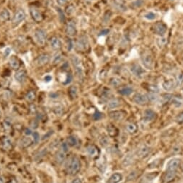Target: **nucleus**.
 <instances>
[{
  "mask_svg": "<svg viewBox=\"0 0 183 183\" xmlns=\"http://www.w3.org/2000/svg\"><path fill=\"white\" fill-rule=\"evenodd\" d=\"M81 162L78 157L73 156L70 159L67 165H66V172L70 175H75L80 171Z\"/></svg>",
  "mask_w": 183,
  "mask_h": 183,
  "instance_id": "nucleus-1",
  "label": "nucleus"
},
{
  "mask_svg": "<svg viewBox=\"0 0 183 183\" xmlns=\"http://www.w3.org/2000/svg\"><path fill=\"white\" fill-rule=\"evenodd\" d=\"M71 62L72 64H73L74 67L76 74H77L79 81L83 80V79H84V71H83L82 62H81L80 58L77 56L73 55V56H71Z\"/></svg>",
  "mask_w": 183,
  "mask_h": 183,
  "instance_id": "nucleus-2",
  "label": "nucleus"
},
{
  "mask_svg": "<svg viewBox=\"0 0 183 183\" xmlns=\"http://www.w3.org/2000/svg\"><path fill=\"white\" fill-rule=\"evenodd\" d=\"M35 41L36 43L40 46H43L46 44V40H47V33H46L45 30L42 28H37L34 31Z\"/></svg>",
  "mask_w": 183,
  "mask_h": 183,
  "instance_id": "nucleus-3",
  "label": "nucleus"
},
{
  "mask_svg": "<svg viewBox=\"0 0 183 183\" xmlns=\"http://www.w3.org/2000/svg\"><path fill=\"white\" fill-rule=\"evenodd\" d=\"M141 62L147 69H152L154 66V58L150 52H144L141 56Z\"/></svg>",
  "mask_w": 183,
  "mask_h": 183,
  "instance_id": "nucleus-4",
  "label": "nucleus"
},
{
  "mask_svg": "<svg viewBox=\"0 0 183 183\" xmlns=\"http://www.w3.org/2000/svg\"><path fill=\"white\" fill-rule=\"evenodd\" d=\"M75 47L77 50L80 51H85L88 49L89 40L86 36H81L76 42Z\"/></svg>",
  "mask_w": 183,
  "mask_h": 183,
  "instance_id": "nucleus-5",
  "label": "nucleus"
},
{
  "mask_svg": "<svg viewBox=\"0 0 183 183\" xmlns=\"http://www.w3.org/2000/svg\"><path fill=\"white\" fill-rule=\"evenodd\" d=\"M26 17V14H25V11L22 9H18L14 13L13 18H12V23L14 25H20V23H23Z\"/></svg>",
  "mask_w": 183,
  "mask_h": 183,
  "instance_id": "nucleus-6",
  "label": "nucleus"
},
{
  "mask_svg": "<svg viewBox=\"0 0 183 183\" xmlns=\"http://www.w3.org/2000/svg\"><path fill=\"white\" fill-rule=\"evenodd\" d=\"M181 160L180 158L170 159L166 163L165 169L166 171H175L176 172L178 167H180Z\"/></svg>",
  "mask_w": 183,
  "mask_h": 183,
  "instance_id": "nucleus-7",
  "label": "nucleus"
},
{
  "mask_svg": "<svg viewBox=\"0 0 183 183\" xmlns=\"http://www.w3.org/2000/svg\"><path fill=\"white\" fill-rule=\"evenodd\" d=\"M153 30H154V32L156 35L159 36H163L167 32V27L162 22H157L153 25Z\"/></svg>",
  "mask_w": 183,
  "mask_h": 183,
  "instance_id": "nucleus-8",
  "label": "nucleus"
},
{
  "mask_svg": "<svg viewBox=\"0 0 183 183\" xmlns=\"http://www.w3.org/2000/svg\"><path fill=\"white\" fill-rule=\"evenodd\" d=\"M133 101L137 105H144L147 104L149 99L147 95H144V94L142 93H136L133 97Z\"/></svg>",
  "mask_w": 183,
  "mask_h": 183,
  "instance_id": "nucleus-9",
  "label": "nucleus"
},
{
  "mask_svg": "<svg viewBox=\"0 0 183 183\" xmlns=\"http://www.w3.org/2000/svg\"><path fill=\"white\" fill-rule=\"evenodd\" d=\"M66 33L69 37H74L77 34V26L74 20H69L66 24Z\"/></svg>",
  "mask_w": 183,
  "mask_h": 183,
  "instance_id": "nucleus-10",
  "label": "nucleus"
},
{
  "mask_svg": "<svg viewBox=\"0 0 183 183\" xmlns=\"http://www.w3.org/2000/svg\"><path fill=\"white\" fill-rule=\"evenodd\" d=\"M30 15L33 20H35L37 23H40L43 20V14L36 7H31L30 8Z\"/></svg>",
  "mask_w": 183,
  "mask_h": 183,
  "instance_id": "nucleus-11",
  "label": "nucleus"
},
{
  "mask_svg": "<svg viewBox=\"0 0 183 183\" xmlns=\"http://www.w3.org/2000/svg\"><path fill=\"white\" fill-rule=\"evenodd\" d=\"M156 118V113L151 109H147L144 112V121L149 123L154 121Z\"/></svg>",
  "mask_w": 183,
  "mask_h": 183,
  "instance_id": "nucleus-12",
  "label": "nucleus"
},
{
  "mask_svg": "<svg viewBox=\"0 0 183 183\" xmlns=\"http://www.w3.org/2000/svg\"><path fill=\"white\" fill-rule=\"evenodd\" d=\"M14 79L18 83H24L27 79V73L24 69H18L14 73Z\"/></svg>",
  "mask_w": 183,
  "mask_h": 183,
  "instance_id": "nucleus-13",
  "label": "nucleus"
},
{
  "mask_svg": "<svg viewBox=\"0 0 183 183\" xmlns=\"http://www.w3.org/2000/svg\"><path fill=\"white\" fill-rule=\"evenodd\" d=\"M1 147L2 148L3 150L9 151L12 150L13 145H12V140L7 136H4L1 139Z\"/></svg>",
  "mask_w": 183,
  "mask_h": 183,
  "instance_id": "nucleus-14",
  "label": "nucleus"
},
{
  "mask_svg": "<svg viewBox=\"0 0 183 183\" xmlns=\"http://www.w3.org/2000/svg\"><path fill=\"white\" fill-rule=\"evenodd\" d=\"M51 61V56L48 53H42L36 58V63L38 66H42L46 65Z\"/></svg>",
  "mask_w": 183,
  "mask_h": 183,
  "instance_id": "nucleus-15",
  "label": "nucleus"
},
{
  "mask_svg": "<svg viewBox=\"0 0 183 183\" xmlns=\"http://www.w3.org/2000/svg\"><path fill=\"white\" fill-rule=\"evenodd\" d=\"M49 44L51 48L55 51H58L62 49V43L60 38L56 36H53L50 39Z\"/></svg>",
  "mask_w": 183,
  "mask_h": 183,
  "instance_id": "nucleus-16",
  "label": "nucleus"
},
{
  "mask_svg": "<svg viewBox=\"0 0 183 183\" xmlns=\"http://www.w3.org/2000/svg\"><path fill=\"white\" fill-rule=\"evenodd\" d=\"M87 152L89 156L92 159L97 158L99 155V150L98 148L95 145H92V144L87 147Z\"/></svg>",
  "mask_w": 183,
  "mask_h": 183,
  "instance_id": "nucleus-17",
  "label": "nucleus"
},
{
  "mask_svg": "<svg viewBox=\"0 0 183 183\" xmlns=\"http://www.w3.org/2000/svg\"><path fill=\"white\" fill-rule=\"evenodd\" d=\"M131 71L133 74L137 77H141L145 74V70L141 67L139 64H133L131 67Z\"/></svg>",
  "mask_w": 183,
  "mask_h": 183,
  "instance_id": "nucleus-18",
  "label": "nucleus"
},
{
  "mask_svg": "<svg viewBox=\"0 0 183 183\" xmlns=\"http://www.w3.org/2000/svg\"><path fill=\"white\" fill-rule=\"evenodd\" d=\"M109 116L111 119L114 120L116 121H122L123 118H125V113L122 110H113V111L110 112L109 113Z\"/></svg>",
  "mask_w": 183,
  "mask_h": 183,
  "instance_id": "nucleus-19",
  "label": "nucleus"
},
{
  "mask_svg": "<svg viewBox=\"0 0 183 183\" xmlns=\"http://www.w3.org/2000/svg\"><path fill=\"white\" fill-rule=\"evenodd\" d=\"M123 176L121 173L115 172L110 175L109 179L107 181V183H120L122 182Z\"/></svg>",
  "mask_w": 183,
  "mask_h": 183,
  "instance_id": "nucleus-20",
  "label": "nucleus"
},
{
  "mask_svg": "<svg viewBox=\"0 0 183 183\" xmlns=\"http://www.w3.org/2000/svg\"><path fill=\"white\" fill-rule=\"evenodd\" d=\"M175 87H176V83H175V81L172 79H168L162 83V87L165 91H172L175 89Z\"/></svg>",
  "mask_w": 183,
  "mask_h": 183,
  "instance_id": "nucleus-21",
  "label": "nucleus"
},
{
  "mask_svg": "<svg viewBox=\"0 0 183 183\" xmlns=\"http://www.w3.org/2000/svg\"><path fill=\"white\" fill-rule=\"evenodd\" d=\"M66 143L68 144L69 146L73 147H78L80 146V141L75 136H69L66 139Z\"/></svg>",
  "mask_w": 183,
  "mask_h": 183,
  "instance_id": "nucleus-22",
  "label": "nucleus"
},
{
  "mask_svg": "<svg viewBox=\"0 0 183 183\" xmlns=\"http://www.w3.org/2000/svg\"><path fill=\"white\" fill-rule=\"evenodd\" d=\"M9 65L12 69L18 70L20 66V60L16 56H11L9 59Z\"/></svg>",
  "mask_w": 183,
  "mask_h": 183,
  "instance_id": "nucleus-23",
  "label": "nucleus"
},
{
  "mask_svg": "<svg viewBox=\"0 0 183 183\" xmlns=\"http://www.w3.org/2000/svg\"><path fill=\"white\" fill-rule=\"evenodd\" d=\"M33 144V138H31L30 136H26V137H24L20 139L19 142L20 146L22 148H27L29 147L30 146H31Z\"/></svg>",
  "mask_w": 183,
  "mask_h": 183,
  "instance_id": "nucleus-24",
  "label": "nucleus"
},
{
  "mask_svg": "<svg viewBox=\"0 0 183 183\" xmlns=\"http://www.w3.org/2000/svg\"><path fill=\"white\" fill-rule=\"evenodd\" d=\"M176 176V172L175 171H166L163 178V183H169L172 182Z\"/></svg>",
  "mask_w": 183,
  "mask_h": 183,
  "instance_id": "nucleus-25",
  "label": "nucleus"
},
{
  "mask_svg": "<svg viewBox=\"0 0 183 183\" xmlns=\"http://www.w3.org/2000/svg\"><path fill=\"white\" fill-rule=\"evenodd\" d=\"M66 152L63 151L61 149H59V151L56 153V156H55V159H56V162L58 163V164H62L64 162V161L66 160Z\"/></svg>",
  "mask_w": 183,
  "mask_h": 183,
  "instance_id": "nucleus-26",
  "label": "nucleus"
},
{
  "mask_svg": "<svg viewBox=\"0 0 183 183\" xmlns=\"http://www.w3.org/2000/svg\"><path fill=\"white\" fill-rule=\"evenodd\" d=\"M151 152V149L147 146H143L139 149L138 150V156L141 158H144V157H147L148 155L150 154Z\"/></svg>",
  "mask_w": 183,
  "mask_h": 183,
  "instance_id": "nucleus-27",
  "label": "nucleus"
},
{
  "mask_svg": "<svg viewBox=\"0 0 183 183\" xmlns=\"http://www.w3.org/2000/svg\"><path fill=\"white\" fill-rule=\"evenodd\" d=\"M62 58H63V55L62 54V53L59 52V51H56L52 57L51 63H52L53 65H56V64H58V63L62 62Z\"/></svg>",
  "mask_w": 183,
  "mask_h": 183,
  "instance_id": "nucleus-28",
  "label": "nucleus"
},
{
  "mask_svg": "<svg viewBox=\"0 0 183 183\" xmlns=\"http://www.w3.org/2000/svg\"><path fill=\"white\" fill-rule=\"evenodd\" d=\"M120 105H121V102L118 99H112L109 100L108 103V108L111 109V110L119 108Z\"/></svg>",
  "mask_w": 183,
  "mask_h": 183,
  "instance_id": "nucleus-29",
  "label": "nucleus"
},
{
  "mask_svg": "<svg viewBox=\"0 0 183 183\" xmlns=\"http://www.w3.org/2000/svg\"><path fill=\"white\" fill-rule=\"evenodd\" d=\"M10 14L8 10L7 9H3L0 11V20L1 21H7V20H10Z\"/></svg>",
  "mask_w": 183,
  "mask_h": 183,
  "instance_id": "nucleus-30",
  "label": "nucleus"
},
{
  "mask_svg": "<svg viewBox=\"0 0 183 183\" xmlns=\"http://www.w3.org/2000/svg\"><path fill=\"white\" fill-rule=\"evenodd\" d=\"M25 99L28 103H33L36 99V93L34 90H30L25 96Z\"/></svg>",
  "mask_w": 183,
  "mask_h": 183,
  "instance_id": "nucleus-31",
  "label": "nucleus"
},
{
  "mask_svg": "<svg viewBox=\"0 0 183 183\" xmlns=\"http://www.w3.org/2000/svg\"><path fill=\"white\" fill-rule=\"evenodd\" d=\"M2 127L5 131H7V132H10L12 128V123L11 120L9 119V118L5 119V121H4L2 123Z\"/></svg>",
  "mask_w": 183,
  "mask_h": 183,
  "instance_id": "nucleus-32",
  "label": "nucleus"
},
{
  "mask_svg": "<svg viewBox=\"0 0 183 183\" xmlns=\"http://www.w3.org/2000/svg\"><path fill=\"white\" fill-rule=\"evenodd\" d=\"M125 128L128 132L131 134H134L137 132L138 131V127L135 123H128L125 126Z\"/></svg>",
  "mask_w": 183,
  "mask_h": 183,
  "instance_id": "nucleus-33",
  "label": "nucleus"
},
{
  "mask_svg": "<svg viewBox=\"0 0 183 183\" xmlns=\"http://www.w3.org/2000/svg\"><path fill=\"white\" fill-rule=\"evenodd\" d=\"M69 95L71 99L77 98L78 96V90L77 87L74 85H72L69 88Z\"/></svg>",
  "mask_w": 183,
  "mask_h": 183,
  "instance_id": "nucleus-34",
  "label": "nucleus"
},
{
  "mask_svg": "<svg viewBox=\"0 0 183 183\" xmlns=\"http://www.w3.org/2000/svg\"><path fill=\"white\" fill-rule=\"evenodd\" d=\"M132 92H133V88L131 87H125L121 88V90H119V93L122 95H125V96L130 95Z\"/></svg>",
  "mask_w": 183,
  "mask_h": 183,
  "instance_id": "nucleus-35",
  "label": "nucleus"
},
{
  "mask_svg": "<svg viewBox=\"0 0 183 183\" xmlns=\"http://www.w3.org/2000/svg\"><path fill=\"white\" fill-rule=\"evenodd\" d=\"M122 84L121 79L116 78V77H113V78H111L110 80V86H112V87H118L119 86H121V84Z\"/></svg>",
  "mask_w": 183,
  "mask_h": 183,
  "instance_id": "nucleus-36",
  "label": "nucleus"
},
{
  "mask_svg": "<svg viewBox=\"0 0 183 183\" xmlns=\"http://www.w3.org/2000/svg\"><path fill=\"white\" fill-rule=\"evenodd\" d=\"M107 131H108V134L110 135V136H112V137L117 136L118 133L117 128L112 125H108V128H107Z\"/></svg>",
  "mask_w": 183,
  "mask_h": 183,
  "instance_id": "nucleus-37",
  "label": "nucleus"
},
{
  "mask_svg": "<svg viewBox=\"0 0 183 183\" xmlns=\"http://www.w3.org/2000/svg\"><path fill=\"white\" fill-rule=\"evenodd\" d=\"M169 101L171 102V103L174 105V106L177 107V108H179V107L182 106V102L181 101V99H178L176 97H173V96L172 97V98Z\"/></svg>",
  "mask_w": 183,
  "mask_h": 183,
  "instance_id": "nucleus-38",
  "label": "nucleus"
},
{
  "mask_svg": "<svg viewBox=\"0 0 183 183\" xmlns=\"http://www.w3.org/2000/svg\"><path fill=\"white\" fill-rule=\"evenodd\" d=\"M175 83H176V86H180V85L183 84V73L179 74L177 76Z\"/></svg>",
  "mask_w": 183,
  "mask_h": 183,
  "instance_id": "nucleus-39",
  "label": "nucleus"
},
{
  "mask_svg": "<svg viewBox=\"0 0 183 183\" xmlns=\"http://www.w3.org/2000/svg\"><path fill=\"white\" fill-rule=\"evenodd\" d=\"M53 111H54L55 114H56V115L60 116L64 113V108H63L62 106H61V105H58V106H56V108H54Z\"/></svg>",
  "mask_w": 183,
  "mask_h": 183,
  "instance_id": "nucleus-40",
  "label": "nucleus"
},
{
  "mask_svg": "<svg viewBox=\"0 0 183 183\" xmlns=\"http://www.w3.org/2000/svg\"><path fill=\"white\" fill-rule=\"evenodd\" d=\"M99 144H101L102 147H107L109 144V139L107 136H103L100 139H99Z\"/></svg>",
  "mask_w": 183,
  "mask_h": 183,
  "instance_id": "nucleus-41",
  "label": "nucleus"
},
{
  "mask_svg": "<svg viewBox=\"0 0 183 183\" xmlns=\"http://www.w3.org/2000/svg\"><path fill=\"white\" fill-rule=\"evenodd\" d=\"M144 17H145L146 19H147V20H154L155 18H156V14H155L154 12H148V13L146 14L145 15H144Z\"/></svg>",
  "mask_w": 183,
  "mask_h": 183,
  "instance_id": "nucleus-42",
  "label": "nucleus"
},
{
  "mask_svg": "<svg viewBox=\"0 0 183 183\" xmlns=\"http://www.w3.org/2000/svg\"><path fill=\"white\" fill-rule=\"evenodd\" d=\"M33 144H38L40 141V135L37 132H33Z\"/></svg>",
  "mask_w": 183,
  "mask_h": 183,
  "instance_id": "nucleus-43",
  "label": "nucleus"
},
{
  "mask_svg": "<svg viewBox=\"0 0 183 183\" xmlns=\"http://www.w3.org/2000/svg\"><path fill=\"white\" fill-rule=\"evenodd\" d=\"M60 149L61 150H62L63 151H64V152H67L68 151H69V145H68V144L66 143V142H64V143L61 144L60 146Z\"/></svg>",
  "mask_w": 183,
  "mask_h": 183,
  "instance_id": "nucleus-44",
  "label": "nucleus"
},
{
  "mask_svg": "<svg viewBox=\"0 0 183 183\" xmlns=\"http://www.w3.org/2000/svg\"><path fill=\"white\" fill-rule=\"evenodd\" d=\"M11 52H12V49H11L10 47H7L6 49L4 50V51H3L4 57H5V58H7V57H8L10 55Z\"/></svg>",
  "mask_w": 183,
  "mask_h": 183,
  "instance_id": "nucleus-45",
  "label": "nucleus"
},
{
  "mask_svg": "<svg viewBox=\"0 0 183 183\" xmlns=\"http://www.w3.org/2000/svg\"><path fill=\"white\" fill-rule=\"evenodd\" d=\"M175 121H176L177 123H179V124H183V112H181L180 114H179L177 116Z\"/></svg>",
  "mask_w": 183,
  "mask_h": 183,
  "instance_id": "nucleus-46",
  "label": "nucleus"
},
{
  "mask_svg": "<svg viewBox=\"0 0 183 183\" xmlns=\"http://www.w3.org/2000/svg\"><path fill=\"white\" fill-rule=\"evenodd\" d=\"M68 2H69V0H56V3L60 7L65 6L66 4L68 3Z\"/></svg>",
  "mask_w": 183,
  "mask_h": 183,
  "instance_id": "nucleus-47",
  "label": "nucleus"
},
{
  "mask_svg": "<svg viewBox=\"0 0 183 183\" xmlns=\"http://www.w3.org/2000/svg\"><path fill=\"white\" fill-rule=\"evenodd\" d=\"M24 134H25V135L26 136H32L33 132L32 131V130L30 128H25V131H24Z\"/></svg>",
  "mask_w": 183,
  "mask_h": 183,
  "instance_id": "nucleus-48",
  "label": "nucleus"
},
{
  "mask_svg": "<svg viewBox=\"0 0 183 183\" xmlns=\"http://www.w3.org/2000/svg\"><path fill=\"white\" fill-rule=\"evenodd\" d=\"M30 126L33 128H37L38 126V121L37 120H34L31 122L30 123Z\"/></svg>",
  "mask_w": 183,
  "mask_h": 183,
  "instance_id": "nucleus-49",
  "label": "nucleus"
},
{
  "mask_svg": "<svg viewBox=\"0 0 183 183\" xmlns=\"http://www.w3.org/2000/svg\"><path fill=\"white\" fill-rule=\"evenodd\" d=\"M30 111H31V112H32L33 114L37 113V108H36V106L34 104L31 105L30 107Z\"/></svg>",
  "mask_w": 183,
  "mask_h": 183,
  "instance_id": "nucleus-50",
  "label": "nucleus"
},
{
  "mask_svg": "<svg viewBox=\"0 0 183 183\" xmlns=\"http://www.w3.org/2000/svg\"><path fill=\"white\" fill-rule=\"evenodd\" d=\"M109 32H110V30L108 29H104L99 33V36H105V35L108 34Z\"/></svg>",
  "mask_w": 183,
  "mask_h": 183,
  "instance_id": "nucleus-51",
  "label": "nucleus"
},
{
  "mask_svg": "<svg viewBox=\"0 0 183 183\" xmlns=\"http://www.w3.org/2000/svg\"><path fill=\"white\" fill-rule=\"evenodd\" d=\"M44 80H45V82H51V81L52 80V77H51V76H50V75L46 76V77H44Z\"/></svg>",
  "mask_w": 183,
  "mask_h": 183,
  "instance_id": "nucleus-52",
  "label": "nucleus"
},
{
  "mask_svg": "<svg viewBox=\"0 0 183 183\" xmlns=\"http://www.w3.org/2000/svg\"><path fill=\"white\" fill-rule=\"evenodd\" d=\"M51 131H49V132H48L47 134L45 135V136H43V140H45L46 138H48V137H49V136H51V135H52L53 132L52 133H51Z\"/></svg>",
  "mask_w": 183,
  "mask_h": 183,
  "instance_id": "nucleus-53",
  "label": "nucleus"
},
{
  "mask_svg": "<svg viewBox=\"0 0 183 183\" xmlns=\"http://www.w3.org/2000/svg\"><path fill=\"white\" fill-rule=\"evenodd\" d=\"M71 183H82V180H80V179L76 178V179H74V180H73V181H72Z\"/></svg>",
  "mask_w": 183,
  "mask_h": 183,
  "instance_id": "nucleus-54",
  "label": "nucleus"
},
{
  "mask_svg": "<svg viewBox=\"0 0 183 183\" xmlns=\"http://www.w3.org/2000/svg\"><path fill=\"white\" fill-rule=\"evenodd\" d=\"M8 183H18V182H17V181L15 180V179L12 178V180H10V182H9Z\"/></svg>",
  "mask_w": 183,
  "mask_h": 183,
  "instance_id": "nucleus-55",
  "label": "nucleus"
},
{
  "mask_svg": "<svg viewBox=\"0 0 183 183\" xmlns=\"http://www.w3.org/2000/svg\"><path fill=\"white\" fill-rule=\"evenodd\" d=\"M0 183H5V180L2 177H0Z\"/></svg>",
  "mask_w": 183,
  "mask_h": 183,
  "instance_id": "nucleus-56",
  "label": "nucleus"
},
{
  "mask_svg": "<svg viewBox=\"0 0 183 183\" xmlns=\"http://www.w3.org/2000/svg\"><path fill=\"white\" fill-rule=\"evenodd\" d=\"M1 115H2V112H1V111H0V117H1Z\"/></svg>",
  "mask_w": 183,
  "mask_h": 183,
  "instance_id": "nucleus-57",
  "label": "nucleus"
},
{
  "mask_svg": "<svg viewBox=\"0 0 183 183\" xmlns=\"http://www.w3.org/2000/svg\"><path fill=\"white\" fill-rule=\"evenodd\" d=\"M182 170H183V164L182 165Z\"/></svg>",
  "mask_w": 183,
  "mask_h": 183,
  "instance_id": "nucleus-58",
  "label": "nucleus"
},
{
  "mask_svg": "<svg viewBox=\"0 0 183 183\" xmlns=\"http://www.w3.org/2000/svg\"><path fill=\"white\" fill-rule=\"evenodd\" d=\"M182 94H183V88H182Z\"/></svg>",
  "mask_w": 183,
  "mask_h": 183,
  "instance_id": "nucleus-59",
  "label": "nucleus"
}]
</instances>
